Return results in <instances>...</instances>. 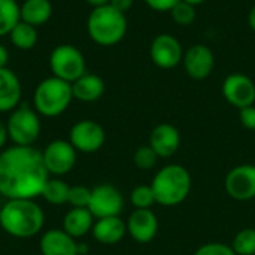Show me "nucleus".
<instances>
[{"mask_svg": "<svg viewBox=\"0 0 255 255\" xmlns=\"http://www.w3.org/2000/svg\"><path fill=\"white\" fill-rule=\"evenodd\" d=\"M48 179L42 151L34 146L12 145L0 151V197L34 199Z\"/></svg>", "mask_w": 255, "mask_h": 255, "instance_id": "1", "label": "nucleus"}, {"mask_svg": "<svg viewBox=\"0 0 255 255\" xmlns=\"http://www.w3.org/2000/svg\"><path fill=\"white\" fill-rule=\"evenodd\" d=\"M43 224V209L34 199H10L0 208V227L12 238L30 239L42 232Z\"/></svg>", "mask_w": 255, "mask_h": 255, "instance_id": "2", "label": "nucleus"}, {"mask_svg": "<svg viewBox=\"0 0 255 255\" xmlns=\"http://www.w3.org/2000/svg\"><path fill=\"white\" fill-rule=\"evenodd\" d=\"M151 188L158 205L167 208L178 206L191 191V175L181 164H167L155 173Z\"/></svg>", "mask_w": 255, "mask_h": 255, "instance_id": "3", "label": "nucleus"}, {"mask_svg": "<svg viewBox=\"0 0 255 255\" xmlns=\"http://www.w3.org/2000/svg\"><path fill=\"white\" fill-rule=\"evenodd\" d=\"M87 33L90 39L100 46H114L120 43L127 33L126 13L111 4L93 7L87 19Z\"/></svg>", "mask_w": 255, "mask_h": 255, "instance_id": "4", "label": "nucleus"}, {"mask_svg": "<svg viewBox=\"0 0 255 255\" xmlns=\"http://www.w3.org/2000/svg\"><path fill=\"white\" fill-rule=\"evenodd\" d=\"M73 100L72 84L49 76L42 79L33 94L34 111L46 118H55L66 112Z\"/></svg>", "mask_w": 255, "mask_h": 255, "instance_id": "5", "label": "nucleus"}, {"mask_svg": "<svg viewBox=\"0 0 255 255\" xmlns=\"http://www.w3.org/2000/svg\"><path fill=\"white\" fill-rule=\"evenodd\" d=\"M7 136L13 145L33 146L40 136V118L34 108L28 105H18L6 121Z\"/></svg>", "mask_w": 255, "mask_h": 255, "instance_id": "6", "label": "nucleus"}, {"mask_svg": "<svg viewBox=\"0 0 255 255\" xmlns=\"http://www.w3.org/2000/svg\"><path fill=\"white\" fill-rule=\"evenodd\" d=\"M85 57L73 45L63 43L55 46L49 54V69L52 76L69 84L85 75Z\"/></svg>", "mask_w": 255, "mask_h": 255, "instance_id": "7", "label": "nucleus"}, {"mask_svg": "<svg viewBox=\"0 0 255 255\" xmlns=\"http://www.w3.org/2000/svg\"><path fill=\"white\" fill-rule=\"evenodd\" d=\"M124 208L121 191L112 184H99L91 188V199L88 211L96 220L108 217H120Z\"/></svg>", "mask_w": 255, "mask_h": 255, "instance_id": "8", "label": "nucleus"}, {"mask_svg": "<svg viewBox=\"0 0 255 255\" xmlns=\"http://www.w3.org/2000/svg\"><path fill=\"white\" fill-rule=\"evenodd\" d=\"M106 140L105 128L93 120H81L75 123L69 131V142L82 154L97 152Z\"/></svg>", "mask_w": 255, "mask_h": 255, "instance_id": "9", "label": "nucleus"}, {"mask_svg": "<svg viewBox=\"0 0 255 255\" xmlns=\"http://www.w3.org/2000/svg\"><path fill=\"white\" fill-rule=\"evenodd\" d=\"M76 149L69 140L57 139L46 145L42 151V158L49 175L60 178L67 175L76 163Z\"/></svg>", "mask_w": 255, "mask_h": 255, "instance_id": "10", "label": "nucleus"}, {"mask_svg": "<svg viewBox=\"0 0 255 255\" xmlns=\"http://www.w3.org/2000/svg\"><path fill=\"white\" fill-rule=\"evenodd\" d=\"M226 193L238 202L255 199V164H241L233 167L224 179Z\"/></svg>", "mask_w": 255, "mask_h": 255, "instance_id": "11", "label": "nucleus"}, {"mask_svg": "<svg viewBox=\"0 0 255 255\" xmlns=\"http://www.w3.org/2000/svg\"><path fill=\"white\" fill-rule=\"evenodd\" d=\"M149 55L157 67L167 70L182 63L184 49L181 42L175 36L169 33H161L154 37L149 48Z\"/></svg>", "mask_w": 255, "mask_h": 255, "instance_id": "12", "label": "nucleus"}, {"mask_svg": "<svg viewBox=\"0 0 255 255\" xmlns=\"http://www.w3.org/2000/svg\"><path fill=\"white\" fill-rule=\"evenodd\" d=\"M223 96L238 109L251 106L255 103V82L244 73H232L223 82Z\"/></svg>", "mask_w": 255, "mask_h": 255, "instance_id": "13", "label": "nucleus"}, {"mask_svg": "<svg viewBox=\"0 0 255 255\" xmlns=\"http://www.w3.org/2000/svg\"><path fill=\"white\" fill-rule=\"evenodd\" d=\"M182 63L187 75L191 79L202 81L212 73L215 67V55L209 46L203 43H196L185 51Z\"/></svg>", "mask_w": 255, "mask_h": 255, "instance_id": "14", "label": "nucleus"}, {"mask_svg": "<svg viewBox=\"0 0 255 255\" xmlns=\"http://www.w3.org/2000/svg\"><path fill=\"white\" fill-rule=\"evenodd\" d=\"M127 233L139 244L151 242L158 232V220L151 209H134L127 223Z\"/></svg>", "mask_w": 255, "mask_h": 255, "instance_id": "15", "label": "nucleus"}, {"mask_svg": "<svg viewBox=\"0 0 255 255\" xmlns=\"http://www.w3.org/2000/svg\"><path fill=\"white\" fill-rule=\"evenodd\" d=\"M181 145V134L179 130L169 124L161 123L155 126L149 136V146L157 152L160 158H169L176 154Z\"/></svg>", "mask_w": 255, "mask_h": 255, "instance_id": "16", "label": "nucleus"}, {"mask_svg": "<svg viewBox=\"0 0 255 255\" xmlns=\"http://www.w3.org/2000/svg\"><path fill=\"white\" fill-rule=\"evenodd\" d=\"M42 255H76V241L63 229L46 230L39 242Z\"/></svg>", "mask_w": 255, "mask_h": 255, "instance_id": "17", "label": "nucleus"}, {"mask_svg": "<svg viewBox=\"0 0 255 255\" xmlns=\"http://www.w3.org/2000/svg\"><path fill=\"white\" fill-rule=\"evenodd\" d=\"M22 88L18 76L7 67L0 69V112H12L21 100Z\"/></svg>", "mask_w": 255, "mask_h": 255, "instance_id": "18", "label": "nucleus"}, {"mask_svg": "<svg viewBox=\"0 0 255 255\" xmlns=\"http://www.w3.org/2000/svg\"><path fill=\"white\" fill-rule=\"evenodd\" d=\"M93 238L102 245H117L127 233V226L120 217L100 218L93 226Z\"/></svg>", "mask_w": 255, "mask_h": 255, "instance_id": "19", "label": "nucleus"}, {"mask_svg": "<svg viewBox=\"0 0 255 255\" xmlns=\"http://www.w3.org/2000/svg\"><path fill=\"white\" fill-rule=\"evenodd\" d=\"M105 81L94 73H85L81 78H78L75 82H72V93L73 99L91 103L99 100L105 94Z\"/></svg>", "mask_w": 255, "mask_h": 255, "instance_id": "20", "label": "nucleus"}, {"mask_svg": "<svg viewBox=\"0 0 255 255\" xmlns=\"http://www.w3.org/2000/svg\"><path fill=\"white\" fill-rule=\"evenodd\" d=\"M94 217L88 208H72L63 218V230L73 239L84 238L93 230Z\"/></svg>", "mask_w": 255, "mask_h": 255, "instance_id": "21", "label": "nucleus"}, {"mask_svg": "<svg viewBox=\"0 0 255 255\" xmlns=\"http://www.w3.org/2000/svg\"><path fill=\"white\" fill-rule=\"evenodd\" d=\"M21 21L39 27L49 21L52 15V3L49 0H24L19 4Z\"/></svg>", "mask_w": 255, "mask_h": 255, "instance_id": "22", "label": "nucleus"}, {"mask_svg": "<svg viewBox=\"0 0 255 255\" xmlns=\"http://www.w3.org/2000/svg\"><path fill=\"white\" fill-rule=\"evenodd\" d=\"M37 27H33L24 21H19L12 31L9 33L10 42L16 49L21 51H30L36 46L37 43Z\"/></svg>", "mask_w": 255, "mask_h": 255, "instance_id": "23", "label": "nucleus"}, {"mask_svg": "<svg viewBox=\"0 0 255 255\" xmlns=\"http://www.w3.org/2000/svg\"><path fill=\"white\" fill-rule=\"evenodd\" d=\"M19 21V3L16 0H0V37L7 36Z\"/></svg>", "mask_w": 255, "mask_h": 255, "instance_id": "24", "label": "nucleus"}, {"mask_svg": "<svg viewBox=\"0 0 255 255\" xmlns=\"http://www.w3.org/2000/svg\"><path fill=\"white\" fill-rule=\"evenodd\" d=\"M69 190L70 187L60 178H49L42 190V197L45 199V202H48L49 205H64L67 203V197H69Z\"/></svg>", "mask_w": 255, "mask_h": 255, "instance_id": "25", "label": "nucleus"}, {"mask_svg": "<svg viewBox=\"0 0 255 255\" xmlns=\"http://www.w3.org/2000/svg\"><path fill=\"white\" fill-rule=\"evenodd\" d=\"M232 248L236 255H255V229H242L238 232Z\"/></svg>", "mask_w": 255, "mask_h": 255, "instance_id": "26", "label": "nucleus"}, {"mask_svg": "<svg viewBox=\"0 0 255 255\" xmlns=\"http://www.w3.org/2000/svg\"><path fill=\"white\" fill-rule=\"evenodd\" d=\"M130 202L134 209H149L155 205V196L151 185H137L130 193Z\"/></svg>", "mask_w": 255, "mask_h": 255, "instance_id": "27", "label": "nucleus"}, {"mask_svg": "<svg viewBox=\"0 0 255 255\" xmlns=\"http://www.w3.org/2000/svg\"><path fill=\"white\" fill-rule=\"evenodd\" d=\"M173 21L178 25H191L196 19V6L179 0L170 10Z\"/></svg>", "mask_w": 255, "mask_h": 255, "instance_id": "28", "label": "nucleus"}, {"mask_svg": "<svg viewBox=\"0 0 255 255\" xmlns=\"http://www.w3.org/2000/svg\"><path fill=\"white\" fill-rule=\"evenodd\" d=\"M158 158L160 157L157 155V152L149 145H143V146L137 148L134 155H133V161H134L136 167H139L142 170L154 169L157 161H158Z\"/></svg>", "mask_w": 255, "mask_h": 255, "instance_id": "29", "label": "nucleus"}, {"mask_svg": "<svg viewBox=\"0 0 255 255\" xmlns=\"http://www.w3.org/2000/svg\"><path fill=\"white\" fill-rule=\"evenodd\" d=\"M91 199V188L84 185H73L69 190L67 203L72 208H88Z\"/></svg>", "mask_w": 255, "mask_h": 255, "instance_id": "30", "label": "nucleus"}, {"mask_svg": "<svg viewBox=\"0 0 255 255\" xmlns=\"http://www.w3.org/2000/svg\"><path fill=\"white\" fill-rule=\"evenodd\" d=\"M193 255H236L232 245L221 244V242H209L196 250Z\"/></svg>", "mask_w": 255, "mask_h": 255, "instance_id": "31", "label": "nucleus"}, {"mask_svg": "<svg viewBox=\"0 0 255 255\" xmlns=\"http://www.w3.org/2000/svg\"><path fill=\"white\" fill-rule=\"evenodd\" d=\"M239 120L241 124L247 130H255V106H247L244 109H239Z\"/></svg>", "mask_w": 255, "mask_h": 255, "instance_id": "32", "label": "nucleus"}, {"mask_svg": "<svg viewBox=\"0 0 255 255\" xmlns=\"http://www.w3.org/2000/svg\"><path fill=\"white\" fill-rule=\"evenodd\" d=\"M151 9L157 12H170L172 7L179 1V0H143Z\"/></svg>", "mask_w": 255, "mask_h": 255, "instance_id": "33", "label": "nucleus"}, {"mask_svg": "<svg viewBox=\"0 0 255 255\" xmlns=\"http://www.w3.org/2000/svg\"><path fill=\"white\" fill-rule=\"evenodd\" d=\"M133 3H134V0H109V4L123 13H127L131 9Z\"/></svg>", "mask_w": 255, "mask_h": 255, "instance_id": "34", "label": "nucleus"}, {"mask_svg": "<svg viewBox=\"0 0 255 255\" xmlns=\"http://www.w3.org/2000/svg\"><path fill=\"white\" fill-rule=\"evenodd\" d=\"M9 136H7V128H6V123H3L0 120V151H3L6 142H7Z\"/></svg>", "mask_w": 255, "mask_h": 255, "instance_id": "35", "label": "nucleus"}, {"mask_svg": "<svg viewBox=\"0 0 255 255\" xmlns=\"http://www.w3.org/2000/svg\"><path fill=\"white\" fill-rule=\"evenodd\" d=\"M7 61H9V52H7V49L3 45H0V69L6 67Z\"/></svg>", "mask_w": 255, "mask_h": 255, "instance_id": "36", "label": "nucleus"}, {"mask_svg": "<svg viewBox=\"0 0 255 255\" xmlns=\"http://www.w3.org/2000/svg\"><path fill=\"white\" fill-rule=\"evenodd\" d=\"M90 254V247L87 244H78L76 242V255H88Z\"/></svg>", "mask_w": 255, "mask_h": 255, "instance_id": "37", "label": "nucleus"}, {"mask_svg": "<svg viewBox=\"0 0 255 255\" xmlns=\"http://www.w3.org/2000/svg\"><path fill=\"white\" fill-rule=\"evenodd\" d=\"M248 24H250L251 30L255 33V4L251 7V10L248 13Z\"/></svg>", "mask_w": 255, "mask_h": 255, "instance_id": "38", "label": "nucleus"}, {"mask_svg": "<svg viewBox=\"0 0 255 255\" xmlns=\"http://www.w3.org/2000/svg\"><path fill=\"white\" fill-rule=\"evenodd\" d=\"M90 6L93 7H99V6H105V4H109V0H85Z\"/></svg>", "mask_w": 255, "mask_h": 255, "instance_id": "39", "label": "nucleus"}, {"mask_svg": "<svg viewBox=\"0 0 255 255\" xmlns=\"http://www.w3.org/2000/svg\"><path fill=\"white\" fill-rule=\"evenodd\" d=\"M182 1H185V3H190V4H193V6H199V4H202V3H205L206 0H182Z\"/></svg>", "mask_w": 255, "mask_h": 255, "instance_id": "40", "label": "nucleus"}, {"mask_svg": "<svg viewBox=\"0 0 255 255\" xmlns=\"http://www.w3.org/2000/svg\"><path fill=\"white\" fill-rule=\"evenodd\" d=\"M88 255H90V254H88Z\"/></svg>", "mask_w": 255, "mask_h": 255, "instance_id": "41", "label": "nucleus"}]
</instances>
